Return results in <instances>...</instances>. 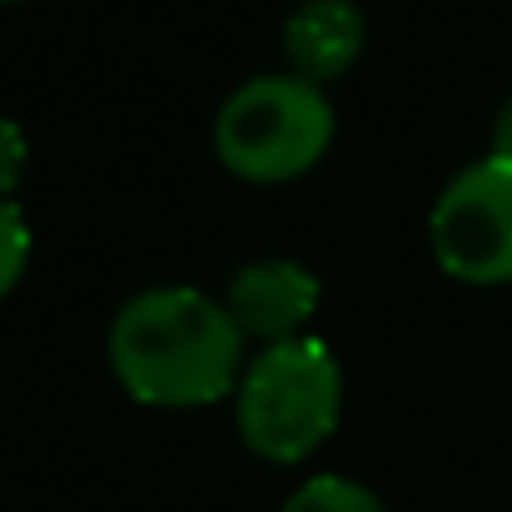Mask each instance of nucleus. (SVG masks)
Masks as SVG:
<instances>
[{"label": "nucleus", "mask_w": 512, "mask_h": 512, "mask_svg": "<svg viewBox=\"0 0 512 512\" xmlns=\"http://www.w3.org/2000/svg\"><path fill=\"white\" fill-rule=\"evenodd\" d=\"M493 160H508L512 165V95H508V105L498 110V125H493V150H488Z\"/></svg>", "instance_id": "obj_10"}, {"label": "nucleus", "mask_w": 512, "mask_h": 512, "mask_svg": "<svg viewBox=\"0 0 512 512\" xmlns=\"http://www.w3.org/2000/svg\"><path fill=\"white\" fill-rule=\"evenodd\" d=\"M110 368L140 403H209L244 378V329L224 299L155 284L110 319Z\"/></svg>", "instance_id": "obj_1"}, {"label": "nucleus", "mask_w": 512, "mask_h": 512, "mask_svg": "<svg viewBox=\"0 0 512 512\" xmlns=\"http://www.w3.org/2000/svg\"><path fill=\"white\" fill-rule=\"evenodd\" d=\"M433 254L453 279L468 284H503L512 279V165L508 160H473L458 170L433 214H428Z\"/></svg>", "instance_id": "obj_4"}, {"label": "nucleus", "mask_w": 512, "mask_h": 512, "mask_svg": "<svg viewBox=\"0 0 512 512\" xmlns=\"http://www.w3.org/2000/svg\"><path fill=\"white\" fill-rule=\"evenodd\" d=\"M234 403H239L234 418L244 443L259 458L294 463L334 433L343 403V368L334 348L314 334L264 343L244 363Z\"/></svg>", "instance_id": "obj_2"}, {"label": "nucleus", "mask_w": 512, "mask_h": 512, "mask_svg": "<svg viewBox=\"0 0 512 512\" xmlns=\"http://www.w3.org/2000/svg\"><path fill=\"white\" fill-rule=\"evenodd\" d=\"M363 35H368V20L358 0H304L284 25V50H289L294 75L324 85L358 60Z\"/></svg>", "instance_id": "obj_6"}, {"label": "nucleus", "mask_w": 512, "mask_h": 512, "mask_svg": "<svg viewBox=\"0 0 512 512\" xmlns=\"http://www.w3.org/2000/svg\"><path fill=\"white\" fill-rule=\"evenodd\" d=\"M224 304H229L234 324L244 329V339H299L319 309V274L299 259H254V264L234 269Z\"/></svg>", "instance_id": "obj_5"}, {"label": "nucleus", "mask_w": 512, "mask_h": 512, "mask_svg": "<svg viewBox=\"0 0 512 512\" xmlns=\"http://www.w3.org/2000/svg\"><path fill=\"white\" fill-rule=\"evenodd\" d=\"M279 512H388V508H383V498L368 483H358L348 473H314L309 483H299L289 493V503Z\"/></svg>", "instance_id": "obj_7"}, {"label": "nucleus", "mask_w": 512, "mask_h": 512, "mask_svg": "<svg viewBox=\"0 0 512 512\" xmlns=\"http://www.w3.org/2000/svg\"><path fill=\"white\" fill-rule=\"evenodd\" d=\"M25 130L10 120V115H0V199H10V189H15V179L25 170Z\"/></svg>", "instance_id": "obj_9"}, {"label": "nucleus", "mask_w": 512, "mask_h": 512, "mask_svg": "<svg viewBox=\"0 0 512 512\" xmlns=\"http://www.w3.org/2000/svg\"><path fill=\"white\" fill-rule=\"evenodd\" d=\"M334 140V105L324 85L269 70L229 90L214 120L219 160L244 179H294L304 174Z\"/></svg>", "instance_id": "obj_3"}, {"label": "nucleus", "mask_w": 512, "mask_h": 512, "mask_svg": "<svg viewBox=\"0 0 512 512\" xmlns=\"http://www.w3.org/2000/svg\"><path fill=\"white\" fill-rule=\"evenodd\" d=\"M25 259H30V224L15 199H0V294L25 274Z\"/></svg>", "instance_id": "obj_8"}]
</instances>
